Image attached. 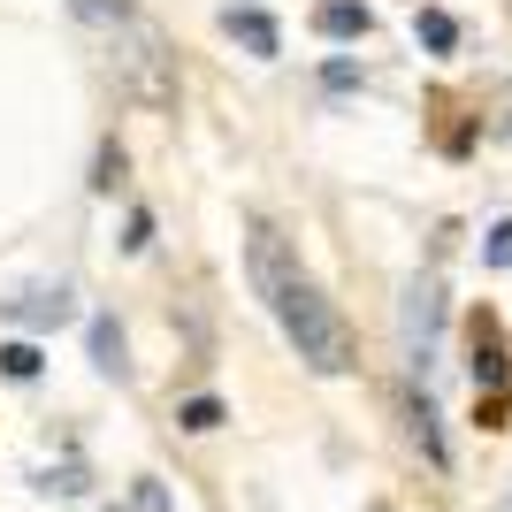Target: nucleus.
Masks as SVG:
<instances>
[{"label": "nucleus", "mask_w": 512, "mask_h": 512, "mask_svg": "<svg viewBox=\"0 0 512 512\" xmlns=\"http://www.w3.org/2000/svg\"><path fill=\"white\" fill-rule=\"evenodd\" d=\"M512 360H505V337H497V321L490 314H474V383L482 390H505Z\"/></svg>", "instance_id": "6"}, {"label": "nucleus", "mask_w": 512, "mask_h": 512, "mask_svg": "<svg viewBox=\"0 0 512 512\" xmlns=\"http://www.w3.org/2000/svg\"><path fill=\"white\" fill-rule=\"evenodd\" d=\"M92 367H100V375H115V383L130 375V360H123V329H115L107 314H92Z\"/></svg>", "instance_id": "9"}, {"label": "nucleus", "mask_w": 512, "mask_h": 512, "mask_svg": "<svg viewBox=\"0 0 512 512\" xmlns=\"http://www.w3.org/2000/svg\"><path fill=\"white\" fill-rule=\"evenodd\" d=\"M69 314H77V299H69V291H31V299L8 306V321H23V329H62Z\"/></svg>", "instance_id": "7"}, {"label": "nucleus", "mask_w": 512, "mask_h": 512, "mask_svg": "<svg viewBox=\"0 0 512 512\" xmlns=\"http://www.w3.org/2000/svg\"><path fill=\"white\" fill-rule=\"evenodd\" d=\"M107 62H115V77H123L130 92L146 107H176V54H169V39L153 31L146 16H123V23H107Z\"/></svg>", "instance_id": "2"}, {"label": "nucleus", "mask_w": 512, "mask_h": 512, "mask_svg": "<svg viewBox=\"0 0 512 512\" xmlns=\"http://www.w3.org/2000/svg\"><path fill=\"white\" fill-rule=\"evenodd\" d=\"M39 490H46V497H85L92 482H85V467H77V459H62V467L39 474Z\"/></svg>", "instance_id": "12"}, {"label": "nucleus", "mask_w": 512, "mask_h": 512, "mask_svg": "<svg viewBox=\"0 0 512 512\" xmlns=\"http://www.w3.org/2000/svg\"><path fill=\"white\" fill-rule=\"evenodd\" d=\"M176 421L192 428V436H207V428H222L230 413H222V398H184V406H176Z\"/></svg>", "instance_id": "13"}, {"label": "nucleus", "mask_w": 512, "mask_h": 512, "mask_svg": "<svg viewBox=\"0 0 512 512\" xmlns=\"http://www.w3.org/2000/svg\"><path fill=\"white\" fill-rule=\"evenodd\" d=\"M314 31H321V39H367L375 16H367L360 0H321V8H314Z\"/></svg>", "instance_id": "8"}, {"label": "nucleus", "mask_w": 512, "mask_h": 512, "mask_svg": "<svg viewBox=\"0 0 512 512\" xmlns=\"http://www.w3.org/2000/svg\"><path fill=\"white\" fill-rule=\"evenodd\" d=\"M245 268H253V291L268 299L276 329L291 337V352H299L314 375H344V367H360V344H352L344 314L321 299V283L299 268V253H291V237H283V230L253 222V237H245Z\"/></svg>", "instance_id": "1"}, {"label": "nucleus", "mask_w": 512, "mask_h": 512, "mask_svg": "<svg viewBox=\"0 0 512 512\" xmlns=\"http://www.w3.org/2000/svg\"><path fill=\"white\" fill-rule=\"evenodd\" d=\"M69 8H77L85 23H100V31H107V23H123V16H138L130 0H69Z\"/></svg>", "instance_id": "14"}, {"label": "nucleus", "mask_w": 512, "mask_h": 512, "mask_svg": "<svg viewBox=\"0 0 512 512\" xmlns=\"http://www.w3.org/2000/svg\"><path fill=\"white\" fill-rule=\"evenodd\" d=\"M153 245V214L146 207H130V230H123V253H146Z\"/></svg>", "instance_id": "16"}, {"label": "nucleus", "mask_w": 512, "mask_h": 512, "mask_svg": "<svg viewBox=\"0 0 512 512\" xmlns=\"http://www.w3.org/2000/svg\"><path fill=\"white\" fill-rule=\"evenodd\" d=\"M222 31H230V39L245 46L253 62H276V54H283V31H276V16H268V8H245V0H230V8H222Z\"/></svg>", "instance_id": "4"}, {"label": "nucleus", "mask_w": 512, "mask_h": 512, "mask_svg": "<svg viewBox=\"0 0 512 512\" xmlns=\"http://www.w3.org/2000/svg\"><path fill=\"white\" fill-rule=\"evenodd\" d=\"M39 367H46L39 344H0V375H8V383H31Z\"/></svg>", "instance_id": "11"}, {"label": "nucleus", "mask_w": 512, "mask_h": 512, "mask_svg": "<svg viewBox=\"0 0 512 512\" xmlns=\"http://www.w3.org/2000/svg\"><path fill=\"white\" fill-rule=\"evenodd\" d=\"M123 512H169V490H161V482H153V474H146V482L130 490V505H123Z\"/></svg>", "instance_id": "15"}, {"label": "nucleus", "mask_w": 512, "mask_h": 512, "mask_svg": "<svg viewBox=\"0 0 512 512\" xmlns=\"http://www.w3.org/2000/svg\"><path fill=\"white\" fill-rule=\"evenodd\" d=\"M413 39H421L428 54H451V46H459V23H451L444 8H421V16H413Z\"/></svg>", "instance_id": "10"}, {"label": "nucleus", "mask_w": 512, "mask_h": 512, "mask_svg": "<svg viewBox=\"0 0 512 512\" xmlns=\"http://www.w3.org/2000/svg\"><path fill=\"white\" fill-rule=\"evenodd\" d=\"M436 344H444V283L421 276L406 291V360H413V375L436 367Z\"/></svg>", "instance_id": "3"}, {"label": "nucleus", "mask_w": 512, "mask_h": 512, "mask_svg": "<svg viewBox=\"0 0 512 512\" xmlns=\"http://www.w3.org/2000/svg\"><path fill=\"white\" fill-rule=\"evenodd\" d=\"M482 260H490V268H512V222H497V230H490V245H482Z\"/></svg>", "instance_id": "17"}, {"label": "nucleus", "mask_w": 512, "mask_h": 512, "mask_svg": "<svg viewBox=\"0 0 512 512\" xmlns=\"http://www.w3.org/2000/svg\"><path fill=\"white\" fill-rule=\"evenodd\" d=\"M406 428H413V444H421V459L444 474V467H451V444H444V421H436V398H428L421 383L406 390Z\"/></svg>", "instance_id": "5"}]
</instances>
